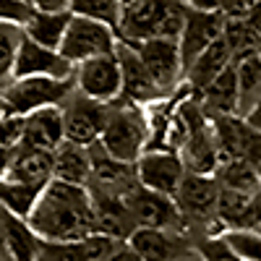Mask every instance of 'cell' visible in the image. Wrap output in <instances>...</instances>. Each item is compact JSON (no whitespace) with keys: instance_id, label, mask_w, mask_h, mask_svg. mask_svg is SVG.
Returning a JSON list of instances; mask_svg holds the SVG:
<instances>
[{"instance_id":"1","label":"cell","mask_w":261,"mask_h":261,"mask_svg":"<svg viewBox=\"0 0 261 261\" xmlns=\"http://www.w3.org/2000/svg\"><path fill=\"white\" fill-rule=\"evenodd\" d=\"M29 227L42 241H71L94 232V209L86 186L47 180L27 214Z\"/></svg>"},{"instance_id":"2","label":"cell","mask_w":261,"mask_h":261,"mask_svg":"<svg viewBox=\"0 0 261 261\" xmlns=\"http://www.w3.org/2000/svg\"><path fill=\"white\" fill-rule=\"evenodd\" d=\"M188 6L183 0H134L120 8L118 29L128 42L146 37H172L178 39Z\"/></svg>"},{"instance_id":"3","label":"cell","mask_w":261,"mask_h":261,"mask_svg":"<svg viewBox=\"0 0 261 261\" xmlns=\"http://www.w3.org/2000/svg\"><path fill=\"white\" fill-rule=\"evenodd\" d=\"M115 45H118V34L113 27L71 13L68 24H65V32H63V39L58 45V53L76 65L81 60L115 53Z\"/></svg>"},{"instance_id":"4","label":"cell","mask_w":261,"mask_h":261,"mask_svg":"<svg viewBox=\"0 0 261 261\" xmlns=\"http://www.w3.org/2000/svg\"><path fill=\"white\" fill-rule=\"evenodd\" d=\"M73 92V79H50V76H24L13 79L3 89V107L6 113L27 115L32 110H39L45 105L65 102Z\"/></svg>"},{"instance_id":"5","label":"cell","mask_w":261,"mask_h":261,"mask_svg":"<svg viewBox=\"0 0 261 261\" xmlns=\"http://www.w3.org/2000/svg\"><path fill=\"white\" fill-rule=\"evenodd\" d=\"M146 134H149V128L136 110H125V107L123 110H113V113L107 110V120L102 125L97 144L113 160L134 165L146 146Z\"/></svg>"},{"instance_id":"6","label":"cell","mask_w":261,"mask_h":261,"mask_svg":"<svg viewBox=\"0 0 261 261\" xmlns=\"http://www.w3.org/2000/svg\"><path fill=\"white\" fill-rule=\"evenodd\" d=\"M183 162L178 157V151H141L134 162V178L141 188L154 191L162 196H175L180 178H183Z\"/></svg>"},{"instance_id":"7","label":"cell","mask_w":261,"mask_h":261,"mask_svg":"<svg viewBox=\"0 0 261 261\" xmlns=\"http://www.w3.org/2000/svg\"><path fill=\"white\" fill-rule=\"evenodd\" d=\"M130 45H134V50L139 53L144 68L149 71L151 81L160 86L162 94L175 86V81L183 73V68H180V53H178V39H172V37H146V39L130 42Z\"/></svg>"},{"instance_id":"8","label":"cell","mask_w":261,"mask_h":261,"mask_svg":"<svg viewBox=\"0 0 261 261\" xmlns=\"http://www.w3.org/2000/svg\"><path fill=\"white\" fill-rule=\"evenodd\" d=\"M65 99H68V105L63 107V139L81 146L94 144L107 120V105L86 94L79 97L68 94Z\"/></svg>"},{"instance_id":"9","label":"cell","mask_w":261,"mask_h":261,"mask_svg":"<svg viewBox=\"0 0 261 261\" xmlns=\"http://www.w3.org/2000/svg\"><path fill=\"white\" fill-rule=\"evenodd\" d=\"M120 246L118 238L105 232H89L71 241H42L34 261H105Z\"/></svg>"},{"instance_id":"10","label":"cell","mask_w":261,"mask_h":261,"mask_svg":"<svg viewBox=\"0 0 261 261\" xmlns=\"http://www.w3.org/2000/svg\"><path fill=\"white\" fill-rule=\"evenodd\" d=\"M123 204L128 209V217L134 220L136 225L144 227H160V230H172L180 225V212L175 206V201L170 196L154 193V191H146L141 186L130 188L123 196Z\"/></svg>"},{"instance_id":"11","label":"cell","mask_w":261,"mask_h":261,"mask_svg":"<svg viewBox=\"0 0 261 261\" xmlns=\"http://www.w3.org/2000/svg\"><path fill=\"white\" fill-rule=\"evenodd\" d=\"M73 79L79 84L81 94L92 97L97 102L107 105V102H113V99L120 97V68H118L115 53L76 63Z\"/></svg>"},{"instance_id":"12","label":"cell","mask_w":261,"mask_h":261,"mask_svg":"<svg viewBox=\"0 0 261 261\" xmlns=\"http://www.w3.org/2000/svg\"><path fill=\"white\" fill-rule=\"evenodd\" d=\"M222 27H225V16L220 11H193V8L186 11L183 29L178 34V53H180L183 73L193 63V58L222 34Z\"/></svg>"},{"instance_id":"13","label":"cell","mask_w":261,"mask_h":261,"mask_svg":"<svg viewBox=\"0 0 261 261\" xmlns=\"http://www.w3.org/2000/svg\"><path fill=\"white\" fill-rule=\"evenodd\" d=\"M115 60L120 68V94L128 97L130 102L139 105H149L162 97L160 86L151 81L149 71L144 68V63L139 58V53L134 50V45L125 39H118L115 45Z\"/></svg>"},{"instance_id":"14","label":"cell","mask_w":261,"mask_h":261,"mask_svg":"<svg viewBox=\"0 0 261 261\" xmlns=\"http://www.w3.org/2000/svg\"><path fill=\"white\" fill-rule=\"evenodd\" d=\"M76 65L71 60H65L58 50L42 47L34 39L24 34L16 53L13 63V76L11 79H24V76H50V79H73Z\"/></svg>"},{"instance_id":"15","label":"cell","mask_w":261,"mask_h":261,"mask_svg":"<svg viewBox=\"0 0 261 261\" xmlns=\"http://www.w3.org/2000/svg\"><path fill=\"white\" fill-rule=\"evenodd\" d=\"M217 178L212 175H196V172H183L180 186L172 196L180 217L191 220H209L214 217V201H217Z\"/></svg>"},{"instance_id":"16","label":"cell","mask_w":261,"mask_h":261,"mask_svg":"<svg viewBox=\"0 0 261 261\" xmlns=\"http://www.w3.org/2000/svg\"><path fill=\"white\" fill-rule=\"evenodd\" d=\"M180 162L186 172H196V175H214L220 157H217V141H214V128L212 120L204 115L199 123L191 125L188 139L180 144Z\"/></svg>"},{"instance_id":"17","label":"cell","mask_w":261,"mask_h":261,"mask_svg":"<svg viewBox=\"0 0 261 261\" xmlns=\"http://www.w3.org/2000/svg\"><path fill=\"white\" fill-rule=\"evenodd\" d=\"M214 220L225 230L230 227L258 230V193L220 186L217 188V201H214Z\"/></svg>"},{"instance_id":"18","label":"cell","mask_w":261,"mask_h":261,"mask_svg":"<svg viewBox=\"0 0 261 261\" xmlns=\"http://www.w3.org/2000/svg\"><path fill=\"white\" fill-rule=\"evenodd\" d=\"M60 141H63V110L58 105H45L39 110H32L24 115L18 144L55 151Z\"/></svg>"},{"instance_id":"19","label":"cell","mask_w":261,"mask_h":261,"mask_svg":"<svg viewBox=\"0 0 261 261\" xmlns=\"http://www.w3.org/2000/svg\"><path fill=\"white\" fill-rule=\"evenodd\" d=\"M3 178L27 183V186H45L53 178V151L16 144Z\"/></svg>"},{"instance_id":"20","label":"cell","mask_w":261,"mask_h":261,"mask_svg":"<svg viewBox=\"0 0 261 261\" xmlns=\"http://www.w3.org/2000/svg\"><path fill=\"white\" fill-rule=\"evenodd\" d=\"M92 172L89 146H81L73 141H60L53 151V180H63L71 186H86Z\"/></svg>"},{"instance_id":"21","label":"cell","mask_w":261,"mask_h":261,"mask_svg":"<svg viewBox=\"0 0 261 261\" xmlns=\"http://www.w3.org/2000/svg\"><path fill=\"white\" fill-rule=\"evenodd\" d=\"M0 225H3V238H6V251L11 261H34L37 248H39V235L29 227L27 217H18L0 206Z\"/></svg>"},{"instance_id":"22","label":"cell","mask_w":261,"mask_h":261,"mask_svg":"<svg viewBox=\"0 0 261 261\" xmlns=\"http://www.w3.org/2000/svg\"><path fill=\"white\" fill-rule=\"evenodd\" d=\"M230 63H232V53H230V47H227L225 37L220 34L209 47H204L199 55H196L193 63L186 68L188 86H191V89H196V92H201L204 86H206L217 73H220V71H225Z\"/></svg>"},{"instance_id":"23","label":"cell","mask_w":261,"mask_h":261,"mask_svg":"<svg viewBox=\"0 0 261 261\" xmlns=\"http://www.w3.org/2000/svg\"><path fill=\"white\" fill-rule=\"evenodd\" d=\"M204 115L225 118L238 113V86H235V65L230 63L225 71L217 73L204 89Z\"/></svg>"},{"instance_id":"24","label":"cell","mask_w":261,"mask_h":261,"mask_svg":"<svg viewBox=\"0 0 261 261\" xmlns=\"http://www.w3.org/2000/svg\"><path fill=\"white\" fill-rule=\"evenodd\" d=\"M128 248L141 261H175L178 258L175 241L170 238V232H165L160 227L136 225L128 232Z\"/></svg>"},{"instance_id":"25","label":"cell","mask_w":261,"mask_h":261,"mask_svg":"<svg viewBox=\"0 0 261 261\" xmlns=\"http://www.w3.org/2000/svg\"><path fill=\"white\" fill-rule=\"evenodd\" d=\"M235 65V86H238V118L248 115L258 107V89H261V60L258 53H248L232 60Z\"/></svg>"},{"instance_id":"26","label":"cell","mask_w":261,"mask_h":261,"mask_svg":"<svg viewBox=\"0 0 261 261\" xmlns=\"http://www.w3.org/2000/svg\"><path fill=\"white\" fill-rule=\"evenodd\" d=\"M68 18H71V11H55V13L32 11V16L27 18V24H24V34L29 39H34L37 45H42V47L58 50Z\"/></svg>"},{"instance_id":"27","label":"cell","mask_w":261,"mask_h":261,"mask_svg":"<svg viewBox=\"0 0 261 261\" xmlns=\"http://www.w3.org/2000/svg\"><path fill=\"white\" fill-rule=\"evenodd\" d=\"M220 175V186L227 188H238V191H248V193H258V167L251 165L248 160H227L214 170Z\"/></svg>"},{"instance_id":"28","label":"cell","mask_w":261,"mask_h":261,"mask_svg":"<svg viewBox=\"0 0 261 261\" xmlns=\"http://www.w3.org/2000/svg\"><path fill=\"white\" fill-rule=\"evenodd\" d=\"M39 191H42V186H27L18 180L0 178V206H6L8 212H13L18 217H27L37 201Z\"/></svg>"},{"instance_id":"29","label":"cell","mask_w":261,"mask_h":261,"mask_svg":"<svg viewBox=\"0 0 261 261\" xmlns=\"http://www.w3.org/2000/svg\"><path fill=\"white\" fill-rule=\"evenodd\" d=\"M21 39H24V24L0 18V84H6L13 76V63Z\"/></svg>"},{"instance_id":"30","label":"cell","mask_w":261,"mask_h":261,"mask_svg":"<svg viewBox=\"0 0 261 261\" xmlns=\"http://www.w3.org/2000/svg\"><path fill=\"white\" fill-rule=\"evenodd\" d=\"M220 238L241 261H261V238H258V230L230 227Z\"/></svg>"},{"instance_id":"31","label":"cell","mask_w":261,"mask_h":261,"mask_svg":"<svg viewBox=\"0 0 261 261\" xmlns=\"http://www.w3.org/2000/svg\"><path fill=\"white\" fill-rule=\"evenodd\" d=\"M120 0H71L68 11L76 16H86V18H94L102 21V24L113 27L118 32V18H120Z\"/></svg>"},{"instance_id":"32","label":"cell","mask_w":261,"mask_h":261,"mask_svg":"<svg viewBox=\"0 0 261 261\" xmlns=\"http://www.w3.org/2000/svg\"><path fill=\"white\" fill-rule=\"evenodd\" d=\"M199 251H201V258H204V261H241V258H238V256L225 246L222 238H212V241L206 238V241L199 246Z\"/></svg>"},{"instance_id":"33","label":"cell","mask_w":261,"mask_h":261,"mask_svg":"<svg viewBox=\"0 0 261 261\" xmlns=\"http://www.w3.org/2000/svg\"><path fill=\"white\" fill-rule=\"evenodd\" d=\"M29 16H32V8L27 0H0V18L16 21V24H27Z\"/></svg>"},{"instance_id":"34","label":"cell","mask_w":261,"mask_h":261,"mask_svg":"<svg viewBox=\"0 0 261 261\" xmlns=\"http://www.w3.org/2000/svg\"><path fill=\"white\" fill-rule=\"evenodd\" d=\"M253 8H258V0H220L217 3V11L225 18H243Z\"/></svg>"},{"instance_id":"35","label":"cell","mask_w":261,"mask_h":261,"mask_svg":"<svg viewBox=\"0 0 261 261\" xmlns=\"http://www.w3.org/2000/svg\"><path fill=\"white\" fill-rule=\"evenodd\" d=\"M32 11H47V13H55V11H68L71 0H27Z\"/></svg>"},{"instance_id":"36","label":"cell","mask_w":261,"mask_h":261,"mask_svg":"<svg viewBox=\"0 0 261 261\" xmlns=\"http://www.w3.org/2000/svg\"><path fill=\"white\" fill-rule=\"evenodd\" d=\"M105 261H141V258H139L134 251H130L128 246H118V248H115L110 256H107Z\"/></svg>"},{"instance_id":"37","label":"cell","mask_w":261,"mask_h":261,"mask_svg":"<svg viewBox=\"0 0 261 261\" xmlns=\"http://www.w3.org/2000/svg\"><path fill=\"white\" fill-rule=\"evenodd\" d=\"M183 3L193 11H217V3H220V0H183Z\"/></svg>"},{"instance_id":"38","label":"cell","mask_w":261,"mask_h":261,"mask_svg":"<svg viewBox=\"0 0 261 261\" xmlns=\"http://www.w3.org/2000/svg\"><path fill=\"white\" fill-rule=\"evenodd\" d=\"M0 261H11L6 251V238H3V225H0Z\"/></svg>"},{"instance_id":"39","label":"cell","mask_w":261,"mask_h":261,"mask_svg":"<svg viewBox=\"0 0 261 261\" xmlns=\"http://www.w3.org/2000/svg\"><path fill=\"white\" fill-rule=\"evenodd\" d=\"M128 3H134V0H120V6H128Z\"/></svg>"},{"instance_id":"40","label":"cell","mask_w":261,"mask_h":261,"mask_svg":"<svg viewBox=\"0 0 261 261\" xmlns=\"http://www.w3.org/2000/svg\"><path fill=\"white\" fill-rule=\"evenodd\" d=\"M0 110H6V107H3V97H0Z\"/></svg>"},{"instance_id":"41","label":"cell","mask_w":261,"mask_h":261,"mask_svg":"<svg viewBox=\"0 0 261 261\" xmlns=\"http://www.w3.org/2000/svg\"><path fill=\"white\" fill-rule=\"evenodd\" d=\"M0 113H3V110H0Z\"/></svg>"}]
</instances>
